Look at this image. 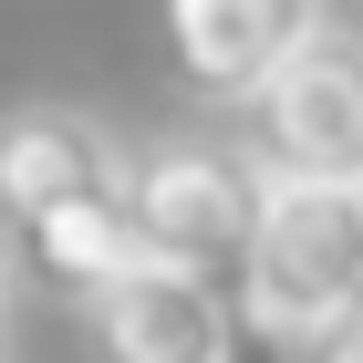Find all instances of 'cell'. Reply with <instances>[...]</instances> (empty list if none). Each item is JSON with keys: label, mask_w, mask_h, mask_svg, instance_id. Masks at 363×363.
I'll return each mask as SVG.
<instances>
[{"label": "cell", "mask_w": 363, "mask_h": 363, "mask_svg": "<svg viewBox=\"0 0 363 363\" xmlns=\"http://www.w3.org/2000/svg\"><path fill=\"white\" fill-rule=\"evenodd\" d=\"M363 291V187L342 177H270L259 228L239 250V322L270 342H311Z\"/></svg>", "instance_id": "obj_1"}, {"label": "cell", "mask_w": 363, "mask_h": 363, "mask_svg": "<svg viewBox=\"0 0 363 363\" xmlns=\"http://www.w3.org/2000/svg\"><path fill=\"white\" fill-rule=\"evenodd\" d=\"M259 197H270V167L250 145H218V135H177V145H156V156L125 167V208H135L145 259L208 270L228 291H239V250L259 228Z\"/></svg>", "instance_id": "obj_2"}, {"label": "cell", "mask_w": 363, "mask_h": 363, "mask_svg": "<svg viewBox=\"0 0 363 363\" xmlns=\"http://www.w3.org/2000/svg\"><path fill=\"white\" fill-rule=\"evenodd\" d=\"M250 125H259L250 156L270 177H342V187H363V31H311L250 94Z\"/></svg>", "instance_id": "obj_3"}, {"label": "cell", "mask_w": 363, "mask_h": 363, "mask_svg": "<svg viewBox=\"0 0 363 363\" xmlns=\"http://www.w3.org/2000/svg\"><path fill=\"white\" fill-rule=\"evenodd\" d=\"M94 353L104 363H239V291L177 259H135V270L94 291Z\"/></svg>", "instance_id": "obj_4"}, {"label": "cell", "mask_w": 363, "mask_h": 363, "mask_svg": "<svg viewBox=\"0 0 363 363\" xmlns=\"http://www.w3.org/2000/svg\"><path fill=\"white\" fill-rule=\"evenodd\" d=\"M322 31V0H167V52L197 94L250 104L280 62Z\"/></svg>", "instance_id": "obj_5"}, {"label": "cell", "mask_w": 363, "mask_h": 363, "mask_svg": "<svg viewBox=\"0 0 363 363\" xmlns=\"http://www.w3.org/2000/svg\"><path fill=\"white\" fill-rule=\"evenodd\" d=\"M104 187H125V156L84 104L0 114V218L11 228L42 218V208H73V197H104Z\"/></svg>", "instance_id": "obj_6"}, {"label": "cell", "mask_w": 363, "mask_h": 363, "mask_svg": "<svg viewBox=\"0 0 363 363\" xmlns=\"http://www.w3.org/2000/svg\"><path fill=\"white\" fill-rule=\"evenodd\" d=\"M11 239H21V259H31L42 280H52V291H73V301L114 291V280H125V270L145 259L125 187H104V197H73V208H42V218H21Z\"/></svg>", "instance_id": "obj_7"}, {"label": "cell", "mask_w": 363, "mask_h": 363, "mask_svg": "<svg viewBox=\"0 0 363 363\" xmlns=\"http://www.w3.org/2000/svg\"><path fill=\"white\" fill-rule=\"evenodd\" d=\"M301 353H311V363H363V291H353V301H342L333 322L301 342Z\"/></svg>", "instance_id": "obj_8"}, {"label": "cell", "mask_w": 363, "mask_h": 363, "mask_svg": "<svg viewBox=\"0 0 363 363\" xmlns=\"http://www.w3.org/2000/svg\"><path fill=\"white\" fill-rule=\"evenodd\" d=\"M0 301H11V259H0Z\"/></svg>", "instance_id": "obj_9"}]
</instances>
